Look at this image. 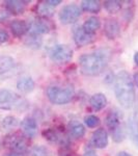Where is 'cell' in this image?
<instances>
[{"label": "cell", "instance_id": "cell-1", "mask_svg": "<svg viewBox=\"0 0 138 156\" xmlns=\"http://www.w3.org/2000/svg\"><path fill=\"white\" fill-rule=\"evenodd\" d=\"M114 93L117 101L126 109L133 106L135 101V87L127 71H119L114 79Z\"/></svg>", "mask_w": 138, "mask_h": 156}, {"label": "cell", "instance_id": "cell-2", "mask_svg": "<svg viewBox=\"0 0 138 156\" xmlns=\"http://www.w3.org/2000/svg\"><path fill=\"white\" fill-rule=\"evenodd\" d=\"M110 52L108 50L101 49L94 53L83 54L79 57V64L81 71L86 75H94L100 74L109 62Z\"/></svg>", "mask_w": 138, "mask_h": 156}, {"label": "cell", "instance_id": "cell-3", "mask_svg": "<svg viewBox=\"0 0 138 156\" xmlns=\"http://www.w3.org/2000/svg\"><path fill=\"white\" fill-rule=\"evenodd\" d=\"M75 90L72 85H67V87H57V85H52L47 90V96L49 100L53 104L62 105L70 102L72 98L74 97Z\"/></svg>", "mask_w": 138, "mask_h": 156}, {"label": "cell", "instance_id": "cell-4", "mask_svg": "<svg viewBox=\"0 0 138 156\" xmlns=\"http://www.w3.org/2000/svg\"><path fill=\"white\" fill-rule=\"evenodd\" d=\"M50 58L56 64H66L73 57V50L67 45H56L50 50Z\"/></svg>", "mask_w": 138, "mask_h": 156}, {"label": "cell", "instance_id": "cell-5", "mask_svg": "<svg viewBox=\"0 0 138 156\" xmlns=\"http://www.w3.org/2000/svg\"><path fill=\"white\" fill-rule=\"evenodd\" d=\"M81 16V11L76 4H69L64 6L59 12V20L62 24H72Z\"/></svg>", "mask_w": 138, "mask_h": 156}, {"label": "cell", "instance_id": "cell-6", "mask_svg": "<svg viewBox=\"0 0 138 156\" xmlns=\"http://www.w3.org/2000/svg\"><path fill=\"white\" fill-rule=\"evenodd\" d=\"M4 144H5L7 148L12 149V152L22 153L27 148V143L25 140V138L22 135L18 134V133L9 135L4 140Z\"/></svg>", "mask_w": 138, "mask_h": 156}, {"label": "cell", "instance_id": "cell-7", "mask_svg": "<svg viewBox=\"0 0 138 156\" xmlns=\"http://www.w3.org/2000/svg\"><path fill=\"white\" fill-rule=\"evenodd\" d=\"M21 99L15 93L9 90H0V107L2 108H12L14 105H21L20 104Z\"/></svg>", "mask_w": 138, "mask_h": 156}, {"label": "cell", "instance_id": "cell-8", "mask_svg": "<svg viewBox=\"0 0 138 156\" xmlns=\"http://www.w3.org/2000/svg\"><path fill=\"white\" fill-rule=\"evenodd\" d=\"M74 41L78 46H86L95 41V34L87 32L83 27H78L74 32Z\"/></svg>", "mask_w": 138, "mask_h": 156}, {"label": "cell", "instance_id": "cell-9", "mask_svg": "<svg viewBox=\"0 0 138 156\" xmlns=\"http://www.w3.org/2000/svg\"><path fill=\"white\" fill-rule=\"evenodd\" d=\"M91 143L98 149H104L108 145V133L104 128L97 129L91 136Z\"/></svg>", "mask_w": 138, "mask_h": 156}, {"label": "cell", "instance_id": "cell-10", "mask_svg": "<svg viewBox=\"0 0 138 156\" xmlns=\"http://www.w3.org/2000/svg\"><path fill=\"white\" fill-rule=\"evenodd\" d=\"M28 31L30 37H39L41 34H47L49 31V26L42 20H34L28 26Z\"/></svg>", "mask_w": 138, "mask_h": 156}, {"label": "cell", "instance_id": "cell-11", "mask_svg": "<svg viewBox=\"0 0 138 156\" xmlns=\"http://www.w3.org/2000/svg\"><path fill=\"white\" fill-rule=\"evenodd\" d=\"M120 26L115 19H108L104 25V34L108 39H115L119 34Z\"/></svg>", "mask_w": 138, "mask_h": 156}, {"label": "cell", "instance_id": "cell-12", "mask_svg": "<svg viewBox=\"0 0 138 156\" xmlns=\"http://www.w3.org/2000/svg\"><path fill=\"white\" fill-rule=\"evenodd\" d=\"M15 68V60L11 56H0V78L11 73Z\"/></svg>", "mask_w": 138, "mask_h": 156}, {"label": "cell", "instance_id": "cell-13", "mask_svg": "<svg viewBox=\"0 0 138 156\" xmlns=\"http://www.w3.org/2000/svg\"><path fill=\"white\" fill-rule=\"evenodd\" d=\"M17 89L23 94H28L34 89V81L30 76L21 77L17 82Z\"/></svg>", "mask_w": 138, "mask_h": 156}, {"label": "cell", "instance_id": "cell-14", "mask_svg": "<svg viewBox=\"0 0 138 156\" xmlns=\"http://www.w3.org/2000/svg\"><path fill=\"white\" fill-rule=\"evenodd\" d=\"M21 128L28 136H33L37 130V123L36 121L31 117H27L21 122Z\"/></svg>", "mask_w": 138, "mask_h": 156}, {"label": "cell", "instance_id": "cell-15", "mask_svg": "<svg viewBox=\"0 0 138 156\" xmlns=\"http://www.w3.org/2000/svg\"><path fill=\"white\" fill-rule=\"evenodd\" d=\"M11 30L15 37H20L24 36L27 31H28V25L25 21L22 20H14L11 23Z\"/></svg>", "mask_w": 138, "mask_h": 156}, {"label": "cell", "instance_id": "cell-16", "mask_svg": "<svg viewBox=\"0 0 138 156\" xmlns=\"http://www.w3.org/2000/svg\"><path fill=\"white\" fill-rule=\"evenodd\" d=\"M25 6H26V4L24 1H18V0H7L5 1L6 9L15 15L22 14L25 11Z\"/></svg>", "mask_w": 138, "mask_h": 156}, {"label": "cell", "instance_id": "cell-17", "mask_svg": "<svg viewBox=\"0 0 138 156\" xmlns=\"http://www.w3.org/2000/svg\"><path fill=\"white\" fill-rule=\"evenodd\" d=\"M90 105L95 110H101L107 105V98L102 93L95 94L90 98Z\"/></svg>", "mask_w": 138, "mask_h": 156}, {"label": "cell", "instance_id": "cell-18", "mask_svg": "<svg viewBox=\"0 0 138 156\" xmlns=\"http://www.w3.org/2000/svg\"><path fill=\"white\" fill-rule=\"evenodd\" d=\"M70 133L73 137L80 138L85 134V128L81 123L77 121H72L70 123Z\"/></svg>", "mask_w": 138, "mask_h": 156}, {"label": "cell", "instance_id": "cell-19", "mask_svg": "<svg viewBox=\"0 0 138 156\" xmlns=\"http://www.w3.org/2000/svg\"><path fill=\"white\" fill-rule=\"evenodd\" d=\"M100 26H101V22H100L99 18H97V17H90V18H88L84 22L82 27H83L87 32H90V34H95V32L100 28Z\"/></svg>", "mask_w": 138, "mask_h": 156}, {"label": "cell", "instance_id": "cell-20", "mask_svg": "<svg viewBox=\"0 0 138 156\" xmlns=\"http://www.w3.org/2000/svg\"><path fill=\"white\" fill-rule=\"evenodd\" d=\"M81 7L87 12H99L101 9V3L96 0H84L81 2Z\"/></svg>", "mask_w": 138, "mask_h": 156}, {"label": "cell", "instance_id": "cell-21", "mask_svg": "<svg viewBox=\"0 0 138 156\" xmlns=\"http://www.w3.org/2000/svg\"><path fill=\"white\" fill-rule=\"evenodd\" d=\"M129 132L132 136V140L138 147V120L135 115L129 119Z\"/></svg>", "mask_w": 138, "mask_h": 156}, {"label": "cell", "instance_id": "cell-22", "mask_svg": "<svg viewBox=\"0 0 138 156\" xmlns=\"http://www.w3.org/2000/svg\"><path fill=\"white\" fill-rule=\"evenodd\" d=\"M105 122H106L107 127H108L111 131H113V130H115L116 128L119 127V115H117L116 112H111L106 117Z\"/></svg>", "mask_w": 138, "mask_h": 156}, {"label": "cell", "instance_id": "cell-23", "mask_svg": "<svg viewBox=\"0 0 138 156\" xmlns=\"http://www.w3.org/2000/svg\"><path fill=\"white\" fill-rule=\"evenodd\" d=\"M105 9L110 14H115V12H119L122 9V2L115 1V0H108V1L104 2Z\"/></svg>", "mask_w": 138, "mask_h": 156}, {"label": "cell", "instance_id": "cell-24", "mask_svg": "<svg viewBox=\"0 0 138 156\" xmlns=\"http://www.w3.org/2000/svg\"><path fill=\"white\" fill-rule=\"evenodd\" d=\"M17 125H18V120L15 117H12V115H9V117L4 118L1 123V126L6 130L12 129V128H15Z\"/></svg>", "mask_w": 138, "mask_h": 156}, {"label": "cell", "instance_id": "cell-25", "mask_svg": "<svg viewBox=\"0 0 138 156\" xmlns=\"http://www.w3.org/2000/svg\"><path fill=\"white\" fill-rule=\"evenodd\" d=\"M37 12L41 15H43V16H51L53 14V6L49 5L47 2H45L44 4H40L37 6Z\"/></svg>", "mask_w": 138, "mask_h": 156}, {"label": "cell", "instance_id": "cell-26", "mask_svg": "<svg viewBox=\"0 0 138 156\" xmlns=\"http://www.w3.org/2000/svg\"><path fill=\"white\" fill-rule=\"evenodd\" d=\"M84 122L86 124V126H88L89 128H95L100 124V119L96 115H87L84 119Z\"/></svg>", "mask_w": 138, "mask_h": 156}, {"label": "cell", "instance_id": "cell-27", "mask_svg": "<svg viewBox=\"0 0 138 156\" xmlns=\"http://www.w3.org/2000/svg\"><path fill=\"white\" fill-rule=\"evenodd\" d=\"M31 156H48V151L42 146H36L32 149Z\"/></svg>", "mask_w": 138, "mask_h": 156}, {"label": "cell", "instance_id": "cell-28", "mask_svg": "<svg viewBox=\"0 0 138 156\" xmlns=\"http://www.w3.org/2000/svg\"><path fill=\"white\" fill-rule=\"evenodd\" d=\"M112 135H113V140L115 142H122V140H124V131H122V129H120V127L116 128L115 130L112 131Z\"/></svg>", "mask_w": 138, "mask_h": 156}, {"label": "cell", "instance_id": "cell-29", "mask_svg": "<svg viewBox=\"0 0 138 156\" xmlns=\"http://www.w3.org/2000/svg\"><path fill=\"white\" fill-rule=\"evenodd\" d=\"M44 135L46 136V138H48L49 140H51V142H56V140H58V137H57L56 133H55L54 131H52V130L44 131Z\"/></svg>", "mask_w": 138, "mask_h": 156}, {"label": "cell", "instance_id": "cell-30", "mask_svg": "<svg viewBox=\"0 0 138 156\" xmlns=\"http://www.w3.org/2000/svg\"><path fill=\"white\" fill-rule=\"evenodd\" d=\"M7 40H9V34H7V32L4 31V30H1V31H0V45L7 42Z\"/></svg>", "mask_w": 138, "mask_h": 156}, {"label": "cell", "instance_id": "cell-31", "mask_svg": "<svg viewBox=\"0 0 138 156\" xmlns=\"http://www.w3.org/2000/svg\"><path fill=\"white\" fill-rule=\"evenodd\" d=\"M47 3L49 4V5H51V6H56V5H58V4L61 3V0H48V1H46Z\"/></svg>", "mask_w": 138, "mask_h": 156}, {"label": "cell", "instance_id": "cell-32", "mask_svg": "<svg viewBox=\"0 0 138 156\" xmlns=\"http://www.w3.org/2000/svg\"><path fill=\"white\" fill-rule=\"evenodd\" d=\"M4 156H23L22 153H18V152H11V153H7Z\"/></svg>", "mask_w": 138, "mask_h": 156}, {"label": "cell", "instance_id": "cell-33", "mask_svg": "<svg viewBox=\"0 0 138 156\" xmlns=\"http://www.w3.org/2000/svg\"><path fill=\"white\" fill-rule=\"evenodd\" d=\"M83 156H98V155L96 154V152H95V151H87V152L84 153Z\"/></svg>", "mask_w": 138, "mask_h": 156}, {"label": "cell", "instance_id": "cell-34", "mask_svg": "<svg viewBox=\"0 0 138 156\" xmlns=\"http://www.w3.org/2000/svg\"><path fill=\"white\" fill-rule=\"evenodd\" d=\"M117 156H132L131 154H129L128 152H125V151H122V152H119Z\"/></svg>", "mask_w": 138, "mask_h": 156}, {"label": "cell", "instance_id": "cell-35", "mask_svg": "<svg viewBox=\"0 0 138 156\" xmlns=\"http://www.w3.org/2000/svg\"><path fill=\"white\" fill-rule=\"evenodd\" d=\"M134 81H135V83H136V85L138 87V73H135V74H134Z\"/></svg>", "mask_w": 138, "mask_h": 156}, {"label": "cell", "instance_id": "cell-36", "mask_svg": "<svg viewBox=\"0 0 138 156\" xmlns=\"http://www.w3.org/2000/svg\"><path fill=\"white\" fill-rule=\"evenodd\" d=\"M134 60H135V64L138 66V52L136 54H135V56H134Z\"/></svg>", "mask_w": 138, "mask_h": 156}]
</instances>
